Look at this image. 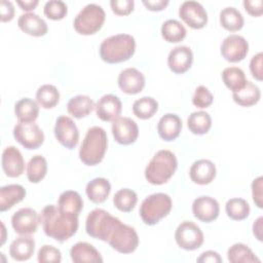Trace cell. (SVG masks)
Here are the masks:
<instances>
[{
	"mask_svg": "<svg viewBox=\"0 0 263 263\" xmlns=\"http://www.w3.org/2000/svg\"><path fill=\"white\" fill-rule=\"evenodd\" d=\"M39 216L44 233L57 241L64 242L77 232L78 216L66 214L53 204L46 205Z\"/></svg>",
	"mask_w": 263,
	"mask_h": 263,
	"instance_id": "obj_1",
	"label": "cell"
},
{
	"mask_svg": "<svg viewBox=\"0 0 263 263\" xmlns=\"http://www.w3.org/2000/svg\"><path fill=\"white\" fill-rule=\"evenodd\" d=\"M136 50V40L128 34H116L103 40L100 57L108 64H117L129 60Z\"/></svg>",
	"mask_w": 263,
	"mask_h": 263,
	"instance_id": "obj_2",
	"label": "cell"
},
{
	"mask_svg": "<svg viewBox=\"0 0 263 263\" xmlns=\"http://www.w3.org/2000/svg\"><path fill=\"white\" fill-rule=\"evenodd\" d=\"M108 138L104 128L92 126L87 129L79 149L80 160L88 166L99 164L107 151Z\"/></svg>",
	"mask_w": 263,
	"mask_h": 263,
	"instance_id": "obj_3",
	"label": "cell"
},
{
	"mask_svg": "<svg viewBox=\"0 0 263 263\" xmlns=\"http://www.w3.org/2000/svg\"><path fill=\"white\" fill-rule=\"evenodd\" d=\"M177 167L176 155L170 150H159L147 164L145 178L152 185H162L173 177Z\"/></svg>",
	"mask_w": 263,
	"mask_h": 263,
	"instance_id": "obj_4",
	"label": "cell"
},
{
	"mask_svg": "<svg viewBox=\"0 0 263 263\" xmlns=\"http://www.w3.org/2000/svg\"><path fill=\"white\" fill-rule=\"evenodd\" d=\"M173 206L172 198L168 194L158 192L146 197L140 206V217L146 225L157 224L166 217Z\"/></svg>",
	"mask_w": 263,
	"mask_h": 263,
	"instance_id": "obj_5",
	"label": "cell"
},
{
	"mask_svg": "<svg viewBox=\"0 0 263 263\" xmlns=\"http://www.w3.org/2000/svg\"><path fill=\"white\" fill-rule=\"evenodd\" d=\"M120 220L103 209H95L88 213L85 221V231L92 238L108 242L110 235Z\"/></svg>",
	"mask_w": 263,
	"mask_h": 263,
	"instance_id": "obj_6",
	"label": "cell"
},
{
	"mask_svg": "<svg viewBox=\"0 0 263 263\" xmlns=\"http://www.w3.org/2000/svg\"><path fill=\"white\" fill-rule=\"evenodd\" d=\"M106 13L102 6L90 3L84 6L76 15L73 22L75 31L80 35L96 34L103 27Z\"/></svg>",
	"mask_w": 263,
	"mask_h": 263,
	"instance_id": "obj_7",
	"label": "cell"
},
{
	"mask_svg": "<svg viewBox=\"0 0 263 263\" xmlns=\"http://www.w3.org/2000/svg\"><path fill=\"white\" fill-rule=\"evenodd\" d=\"M108 243L118 253H134L139 246V236L134 227L119 223L109 237Z\"/></svg>",
	"mask_w": 263,
	"mask_h": 263,
	"instance_id": "obj_8",
	"label": "cell"
},
{
	"mask_svg": "<svg viewBox=\"0 0 263 263\" xmlns=\"http://www.w3.org/2000/svg\"><path fill=\"white\" fill-rule=\"evenodd\" d=\"M13 137L28 150L39 148L44 143V134L35 122H20L13 127Z\"/></svg>",
	"mask_w": 263,
	"mask_h": 263,
	"instance_id": "obj_9",
	"label": "cell"
},
{
	"mask_svg": "<svg viewBox=\"0 0 263 263\" xmlns=\"http://www.w3.org/2000/svg\"><path fill=\"white\" fill-rule=\"evenodd\" d=\"M175 240L181 249L194 251L202 246L203 233L195 223L183 221L176 229Z\"/></svg>",
	"mask_w": 263,
	"mask_h": 263,
	"instance_id": "obj_10",
	"label": "cell"
},
{
	"mask_svg": "<svg viewBox=\"0 0 263 263\" xmlns=\"http://www.w3.org/2000/svg\"><path fill=\"white\" fill-rule=\"evenodd\" d=\"M53 133L58 142L67 149L72 150L77 146L79 130L75 122L69 116L62 115L57 118Z\"/></svg>",
	"mask_w": 263,
	"mask_h": 263,
	"instance_id": "obj_11",
	"label": "cell"
},
{
	"mask_svg": "<svg viewBox=\"0 0 263 263\" xmlns=\"http://www.w3.org/2000/svg\"><path fill=\"white\" fill-rule=\"evenodd\" d=\"M40 223V216L31 208H23L16 211L11 217V226L15 233L29 235L37 231Z\"/></svg>",
	"mask_w": 263,
	"mask_h": 263,
	"instance_id": "obj_12",
	"label": "cell"
},
{
	"mask_svg": "<svg viewBox=\"0 0 263 263\" xmlns=\"http://www.w3.org/2000/svg\"><path fill=\"white\" fill-rule=\"evenodd\" d=\"M222 57L230 62L237 63L242 61L249 52V43L245 37L236 34L227 36L221 44Z\"/></svg>",
	"mask_w": 263,
	"mask_h": 263,
	"instance_id": "obj_13",
	"label": "cell"
},
{
	"mask_svg": "<svg viewBox=\"0 0 263 263\" xmlns=\"http://www.w3.org/2000/svg\"><path fill=\"white\" fill-rule=\"evenodd\" d=\"M180 17L192 29H201L208 23V13L197 1H184L179 8Z\"/></svg>",
	"mask_w": 263,
	"mask_h": 263,
	"instance_id": "obj_14",
	"label": "cell"
},
{
	"mask_svg": "<svg viewBox=\"0 0 263 263\" xmlns=\"http://www.w3.org/2000/svg\"><path fill=\"white\" fill-rule=\"evenodd\" d=\"M114 140L120 145H130L136 142L139 136L137 123L129 117H118L111 125Z\"/></svg>",
	"mask_w": 263,
	"mask_h": 263,
	"instance_id": "obj_15",
	"label": "cell"
},
{
	"mask_svg": "<svg viewBox=\"0 0 263 263\" xmlns=\"http://www.w3.org/2000/svg\"><path fill=\"white\" fill-rule=\"evenodd\" d=\"M193 216L204 223L215 221L220 213L219 202L211 196H199L192 203Z\"/></svg>",
	"mask_w": 263,
	"mask_h": 263,
	"instance_id": "obj_16",
	"label": "cell"
},
{
	"mask_svg": "<svg viewBox=\"0 0 263 263\" xmlns=\"http://www.w3.org/2000/svg\"><path fill=\"white\" fill-rule=\"evenodd\" d=\"M1 164L4 174L9 178L20 177L25 170L24 157L21 151L14 146H8L3 150Z\"/></svg>",
	"mask_w": 263,
	"mask_h": 263,
	"instance_id": "obj_17",
	"label": "cell"
},
{
	"mask_svg": "<svg viewBox=\"0 0 263 263\" xmlns=\"http://www.w3.org/2000/svg\"><path fill=\"white\" fill-rule=\"evenodd\" d=\"M118 86L127 95H137L145 86V76L136 68H126L118 75Z\"/></svg>",
	"mask_w": 263,
	"mask_h": 263,
	"instance_id": "obj_18",
	"label": "cell"
},
{
	"mask_svg": "<svg viewBox=\"0 0 263 263\" xmlns=\"http://www.w3.org/2000/svg\"><path fill=\"white\" fill-rule=\"evenodd\" d=\"M96 114L103 121H114L122 111V104L118 97L108 93L98 100L96 104Z\"/></svg>",
	"mask_w": 263,
	"mask_h": 263,
	"instance_id": "obj_19",
	"label": "cell"
},
{
	"mask_svg": "<svg viewBox=\"0 0 263 263\" xmlns=\"http://www.w3.org/2000/svg\"><path fill=\"white\" fill-rule=\"evenodd\" d=\"M193 62V52L190 47L185 45L176 46L173 48L167 57V66L171 71L176 74H183L187 72Z\"/></svg>",
	"mask_w": 263,
	"mask_h": 263,
	"instance_id": "obj_20",
	"label": "cell"
},
{
	"mask_svg": "<svg viewBox=\"0 0 263 263\" xmlns=\"http://www.w3.org/2000/svg\"><path fill=\"white\" fill-rule=\"evenodd\" d=\"M216 174V165L209 159H198L194 161L189 170L191 181L198 185H208L212 183Z\"/></svg>",
	"mask_w": 263,
	"mask_h": 263,
	"instance_id": "obj_21",
	"label": "cell"
},
{
	"mask_svg": "<svg viewBox=\"0 0 263 263\" xmlns=\"http://www.w3.org/2000/svg\"><path fill=\"white\" fill-rule=\"evenodd\" d=\"M17 26L24 33L33 37L44 36L48 31L45 21L34 12L21 14L17 20Z\"/></svg>",
	"mask_w": 263,
	"mask_h": 263,
	"instance_id": "obj_22",
	"label": "cell"
},
{
	"mask_svg": "<svg viewBox=\"0 0 263 263\" xmlns=\"http://www.w3.org/2000/svg\"><path fill=\"white\" fill-rule=\"evenodd\" d=\"M182 130V120L181 118L174 113L164 114L157 123V133L159 137L166 141L176 140Z\"/></svg>",
	"mask_w": 263,
	"mask_h": 263,
	"instance_id": "obj_23",
	"label": "cell"
},
{
	"mask_svg": "<svg viewBox=\"0 0 263 263\" xmlns=\"http://www.w3.org/2000/svg\"><path fill=\"white\" fill-rule=\"evenodd\" d=\"M71 260L75 263H102L103 258L99 251L90 243L79 241L70 250Z\"/></svg>",
	"mask_w": 263,
	"mask_h": 263,
	"instance_id": "obj_24",
	"label": "cell"
},
{
	"mask_svg": "<svg viewBox=\"0 0 263 263\" xmlns=\"http://www.w3.org/2000/svg\"><path fill=\"white\" fill-rule=\"evenodd\" d=\"M35 240L30 235L16 237L9 246V255L15 261H27L34 254Z\"/></svg>",
	"mask_w": 263,
	"mask_h": 263,
	"instance_id": "obj_25",
	"label": "cell"
},
{
	"mask_svg": "<svg viewBox=\"0 0 263 263\" xmlns=\"http://www.w3.org/2000/svg\"><path fill=\"white\" fill-rule=\"evenodd\" d=\"M26 196V189L18 184H9L0 188V212L11 209Z\"/></svg>",
	"mask_w": 263,
	"mask_h": 263,
	"instance_id": "obj_26",
	"label": "cell"
},
{
	"mask_svg": "<svg viewBox=\"0 0 263 263\" xmlns=\"http://www.w3.org/2000/svg\"><path fill=\"white\" fill-rule=\"evenodd\" d=\"M95 108V102L86 95L75 96L71 98L67 104L68 113L77 119L88 116Z\"/></svg>",
	"mask_w": 263,
	"mask_h": 263,
	"instance_id": "obj_27",
	"label": "cell"
},
{
	"mask_svg": "<svg viewBox=\"0 0 263 263\" xmlns=\"http://www.w3.org/2000/svg\"><path fill=\"white\" fill-rule=\"evenodd\" d=\"M111 191L110 182L105 178H95L89 181L85 188V193L88 199L93 203L104 202Z\"/></svg>",
	"mask_w": 263,
	"mask_h": 263,
	"instance_id": "obj_28",
	"label": "cell"
},
{
	"mask_svg": "<svg viewBox=\"0 0 263 263\" xmlns=\"http://www.w3.org/2000/svg\"><path fill=\"white\" fill-rule=\"evenodd\" d=\"M58 208L66 214L79 216L83 209V200L77 191L67 190L59 196Z\"/></svg>",
	"mask_w": 263,
	"mask_h": 263,
	"instance_id": "obj_29",
	"label": "cell"
},
{
	"mask_svg": "<svg viewBox=\"0 0 263 263\" xmlns=\"http://www.w3.org/2000/svg\"><path fill=\"white\" fill-rule=\"evenodd\" d=\"M14 114L20 122H34L39 115L38 103L30 98L21 99L14 105Z\"/></svg>",
	"mask_w": 263,
	"mask_h": 263,
	"instance_id": "obj_30",
	"label": "cell"
},
{
	"mask_svg": "<svg viewBox=\"0 0 263 263\" xmlns=\"http://www.w3.org/2000/svg\"><path fill=\"white\" fill-rule=\"evenodd\" d=\"M260 88L251 81H247L246 85L235 92H232L233 101L242 107H251L257 104L260 100Z\"/></svg>",
	"mask_w": 263,
	"mask_h": 263,
	"instance_id": "obj_31",
	"label": "cell"
},
{
	"mask_svg": "<svg viewBox=\"0 0 263 263\" xmlns=\"http://www.w3.org/2000/svg\"><path fill=\"white\" fill-rule=\"evenodd\" d=\"M189 130L197 136L206 134L212 126V118L205 111L192 112L187 119Z\"/></svg>",
	"mask_w": 263,
	"mask_h": 263,
	"instance_id": "obj_32",
	"label": "cell"
},
{
	"mask_svg": "<svg viewBox=\"0 0 263 263\" xmlns=\"http://www.w3.org/2000/svg\"><path fill=\"white\" fill-rule=\"evenodd\" d=\"M221 26L230 32L239 31L243 27V16L239 10L234 7H225L220 12Z\"/></svg>",
	"mask_w": 263,
	"mask_h": 263,
	"instance_id": "obj_33",
	"label": "cell"
},
{
	"mask_svg": "<svg viewBox=\"0 0 263 263\" xmlns=\"http://www.w3.org/2000/svg\"><path fill=\"white\" fill-rule=\"evenodd\" d=\"M227 259L231 263L260 262V259L245 243L237 242L232 245L227 251Z\"/></svg>",
	"mask_w": 263,
	"mask_h": 263,
	"instance_id": "obj_34",
	"label": "cell"
},
{
	"mask_svg": "<svg viewBox=\"0 0 263 263\" xmlns=\"http://www.w3.org/2000/svg\"><path fill=\"white\" fill-rule=\"evenodd\" d=\"M222 80L224 84L232 90V92H235L237 90H240L247 83V78L245 75V72L237 67H228L225 68L222 72Z\"/></svg>",
	"mask_w": 263,
	"mask_h": 263,
	"instance_id": "obj_35",
	"label": "cell"
},
{
	"mask_svg": "<svg viewBox=\"0 0 263 263\" xmlns=\"http://www.w3.org/2000/svg\"><path fill=\"white\" fill-rule=\"evenodd\" d=\"M60 101V91L52 84H43L36 91V102L44 109H51Z\"/></svg>",
	"mask_w": 263,
	"mask_h": 263,
	"instance_id": "obj_36",
	"label": "cell"
},
{
	"mask_svg": "<svg viewBox=\"0 0 263 263\" xmlns=\"http://www.w3.org/2000/svg\"><path fill=\"white\" fill-rule=\"evenodd\" d=\"M185 27L177 20H166L161 26V36L170 43H178L186 37Z\"/></svg>",
	"mask_w": 263,
	"mask_h": 263,
	"instance_id": "obj_37",
	"label": "cell"
},
{
	"mask_svg": "<svg viewBox=\"0 0 263 263\" xmlns=\"http://www.w3.org/2000/svg\"><path fill=\"white\" fill-rule=\"evenodd\" d=\"M47 173V161L42 155L33 156L27 164V178L31 183H39Z\"/></svg>",
	"mask_w": 263,
	"mask_h": 263,
	"instance_id": "obj_38",
	"label": "cell"
},
{
	"mask_svg": "<svg viewBox=\"0 0 263 263\" xmlns=\"http://www.w3.org/2000/svg\"><path fill=\"white\" fill-rule=\"evenodd\" d=\"M227 216L234 221H240L249 217L251 209L247 200L239 197H233L227 200L225 204Z\"/></svg>",
	"mask_w": 263,
	"mask_h": 263,
	"instance_id": "obj_39",
	"label": "cell"
},
{
	"mask_svg": "<svg viewBox=\"0 0 263 263\" xmlns=\"http://www.w3.org/2000/svg\"><path fill=\"white\" fill-rule=\"evenodd\" d=\"M138 201L137 193L128 188H123L118 190L113 196V203L117 210L120 212L128 213L132 212Z\"/></svg>",
	"mask_w": 263,
	"mask_h": 263,
	"instance_id": "obj_40",
	"label": "cell"
},
{
	"mask_svg": "<svg viewBox=\"0 0 263 263\" xmlns=\"http://www.w3.org/2000/svg\"><path fill=\"white\" fill-rule=\"evenodd\" d=\"M158 110V103L152 97H143L133 104V112L140 119L151 118Z\"/></svg>",
	"mask_w": 263,
	"mask_h": 263,
	"instance_id": "obj_41",
	"label": "cell"
},
{
	"mask_svg": "<svg viewBox=\"0 0 263 263\" xmlns=\"http://www.w3.org/2000/svg\"><path fill=\"white\" fill-rule=\"evenodd\" d=\"M43 12L49 20L60 21L67 15L68 7L66 3L61 0H50L45 3Z\"/></svg>",
	"mask_w": 263,
	"mask_h": 263,
	"instance_id": "obj_42",
	"label": "cell"
},
{
	"mask_svg": "<svg viewBox=\"0 0 263 263\" xmlns=\"http://www.w3.org/2000/svg\"><path fill=\"white\" fill-rule=\"evenodd\" d=\"M37 261L39 263H60L62 261L61 251L53 246H42L37 254Z\"/></svg>",
	"mask_w": 263,
	"mask_h": 263,
	"instance_id": "obj_43",
	"label": "cell"
},
{
	"mask_svg": "<svg viewBox=\"0 0 263 263\" xmlns=\"http://www.w3.org/2000/svg\"><path fill=\"white\" fill-rule=\"evenodd\" d=\"M214 97L208 87L204 85H199L196 87L194 95L192 97V104L200 109L208 108L212 105Z\"/></svg>",
	"mask_w": 263,
	"mask_h": 263,
	"instance_id": "obj_44",
	"label": "cell"
},
{
	"mask_svg": "<svg viewBox=\"0 0 263 263\" xmlns=\"http://www.w3.org/2000/svg\"><path fill=\"white\" fill-rule=\"evenodd\" d=\"M110 6L115 14L127 15L130 12H133L135 2L133 0H111Z\"/></svg>",
	"mask_w": 263,
	"mask_h": 263,
	"instance_id": "obj_45",
	"label": "cell"
},
{
	"mask_svg": "<svg viewBox=\"0 0 263 263\" xmlns=\"http://www.w3.org/2000/svg\"><path fill=\"white\" fill-rule=\"evenodd\" d=\"M252 196L255 204L259 208H263V178L260 176L252 182Z\"/></svg>",
	"mask_w": 263,
	"mask_h": 263,
	"instance_id": "obj_46",
	"label": "cell"
},
{
	"mask_svg": "<svg viewBox=\"0 0 263 263\" xmlns=\"http://www.w3.org/2000/svg\"><path fill=\"white\" fill-rule=\"evenodd\" d=\"M262 62H263V53L262 52H258L257 54H255L251 59V62H250L251 74L258 81H261L263 79Z\"/></svg>",
	"mask_w": 263,
	"mask_h": 263,
	"instance_id": "obj_47",
	"label": "cell"
},
{
	"mask_svg": "<svg viewBox=\"0 0 263 263\" xmlns=\"http://www.w3.org/2000/svg\"><path fill=\"white\" fill-rule=\"evenodd\" d=\"M242 4L246 11L253 16H260L263 13L262 0H245Z\"/></svg>",
	"mask_w": 263,
	"mask_h": 263,
	"instance_id": "obj_48",
	"label": "cell"
},
{
	"mask_svg": "<svg viewBox=\"0 0 263 263\" xmlns=\"http://www.w3.org/2000/svg\"><path fill=\"white\" fill-rule=\"evenodd\" d=\"M14 16V7L12 2L2 0L0 2V20L1 22H10Z\"/></svg>",
	"mask_w": 263,
	"mask_h": 263,
	"instance_id": "obj_49",
	"label": "cell"
},
{
	"mask_svg": "<svg viewBox=\"0 0 263 263\" xmlns=\"http://www.w3.org/2000/svg\"><path fill=\"white\" fill-rule=\"evenodd\" d=\"M198 263H221V256L215 251H205L196 259Z\"/></svg>",
	"mask_w": 263,
	"mask_h": 263,
	"instance_id": "obj_50",
	"label": "cell"
},
{
	"mask_svg": "<svg viewBox=\"0 0 263 263\" xmlns=\"http://www.w3.org/2000/svg\"><path fill=\"white\" fill-rule=\"evenodd\" d=\"M142 3L151 11L163 10L168 5V0H143Z\"/></svg>",
	"mask_w": 263,
	"mask_h": 263,
	"instance_id": "obj_51",
	"label": "cell"
},
{
	"mask_svg": "<svg viewBox=\"0 0 263 263\" xmlns=\"http://www.w3.org/2000/svg\"><path fill=\"white\" fill-rule=\"evenodd\" d=\"M38 3H39L38 0H28V1L17 0L16 1V4L21 7L22 10H25V11H31V10L35 9V7L38 5Z\"/></svg>",
	"mask_w": 263,
	"mask_h": 263,
	"instance_id": "obj_52",
	"label": "cell"
},
{
	"mask_svg": "<svg viewBox=\"0 0 263 263\" xmlns=\"http://www.w3.org/2000/svg\"><path fill=\"white\" fill-rule=\"evenodd\" d=\"M262 222H263V217L260 216L259 218H257V220L253 224V233L259 241H262Z\"/></svg>",
	"mask_w": 263,
	"mask_h": 263,
	"instance_id": "obj_53",
	"label": "cell"
},
{
	"mask_svg": "<svg viewBox=\"0 0 263 263\" xmlns=\"http://www.w3.org/2000/svg\"><path fill=\"white\" fill-rule=\"evenodd\" d=\"M2 226V239H1V245H3L5 242V226L3 223H1Z\"/></svg>",
	"mask_w": 263,
	"mask_h": 263,
	"instance_id": "obj_54",
	"label": "cell"
}]
</instances>
